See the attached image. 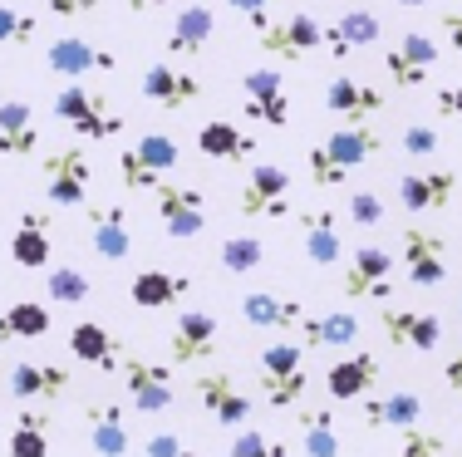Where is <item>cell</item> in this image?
<instances>
[{
  "instance_id": "6da1fadb",
  "label": "cell",
  "mask_w": 462,
  "mask_h": 457,
  "mask_svg": "<svg viewBox=\"0 0 462 457\" xmlns=\"http://www.w3.org/2000/svg\"><path fill=\"white\" fill-rule=\"evenodd\" d=\"M383 152V133L374 123H339L335 133H325L320 143L310 148V182L320 192L349 182V172L365 168L369 158Z\"/></svg>"
},
{
  "instance_id": "7a4b0ae2",
  "label": "cell",
  "mask_w": 462,
  "mask_h": 457,
  "mask_svg": "<svg viewBox=\"0 0 462 457\" xmlns=\"http://www.w3.org/2000/svg\"><path fill=\"white\" fill-rule=\"evenodd\" d=\"M54 118L60 123H69L79 138H89V143H114L118 133H124V114H118L114 104H108L104 89H89L84 79H64L60 94H54Z\"/></svg>"
},
{
  "instance_id": "3957f363",
  "label": "cell",
  "mask_w": 462,
  "mask_h": 457,
  "mask_svg": "<svg viewBox=\"0 0 462 457\" xmlns=\"http://www.w3.org/2000/svg\"><path fill=\"white\" fill-rule=\"evenodd\" d=\"M261 369V394L271 408H300L305 388H310V350L300 340H271L256 354Z\"/></svg>"
},
{
  "instance_id": "277c9868",
  "label": "cell",
  "mask_w": 462,
  "mask_h": 457,
  "mask_svg": "<svg viewBox=\"0 0 462 457\" xmlns=\"http://www.w3.org/2000/svg\"><path fill=\"white\" fill-rule=\"evenodd\" d=\"M251 30H256L261 50L281 64H295V59H310L315 50L325 45V25L310 15V10H291V15L271 20V15H251Z\"/></svg>"
},
{
  "instance_id": "5b68a950",
  "label": "cell",
  "mask_w": 462,
  "mask_h": 457,
  "mask_svg": "<svg viewBox=\"0 0 462 457\" xmlns=\"http://www.w3.org/2000/svg\"><path fill=\"white\" fill-rule=\"evenodd\" d=\"M178 162H182V148L168 133H148L134 148L118 152V182H124V192H152Z\"/></svg>"
},
{
  "instance_id": "8992f818",
  "label": "cell",
  "mask_w": 462,
  "mask_h": 457,
  "mask_svg": "<svg viewBox=\"0 0 462 457\" xmlns=\"http://www.w3.org/2000/svg\"><path fill=\"white\" fill-rule=\"evenodd\" d=\"M152 212H158L162 236H172V242H192V236H202V226H207V197H202V187H192V182H168L162 178L158 187H152Z\"/></svg>"
},
{
  "instance_id": "52a82bcc",
  "label": "cell",
  "mask_w": 462,
  "mask_h": 457,
  "mask_svg": "<svg viewBox=\"0 0 462 457\" xmlns=\"http://www.w3.org/2000/svg\"><path fill=\"white\" fill-rule=\"evenodd\" d=\"M236 212L246 222H266V216H291V172L281 162H251L246 182L236 192Z\"/></svg>"
},
{
  "instance_id": "ba28073f",
  "label": "cell",
  "mask_w": 462,
  "mask_h": 457,
  "mask_svg": "<svg viewBox=\"0 0 462 457\" xmlns=\"http://www.w3.org/2000/svg\"><path fill=\"white\" fill-rule=\"evenodd\" d=\"M339 296L345 300H393V256L389 246H355L349 266L339 276Z\"/></svg>"
},
{
  "instance_id": "9c48e42d",
  "label": "cell",
  "mask_w": 462,
  "mask_h": 457,
  "mask_svg": "<svg viewBox=\"0 0 462 457\" xmlns=\"http://www.w3.org/2000/svg\"><path fill=\"white\" fill-rule=\"evenodd\" d=\"M40 182H45V197L54 206H84L89 202V182H94V162L84 148H54L40 162Z\"/></svg>"
},
{
  "instance_id": "30bf717a",
  "label": "cell",
  "mask_w": 462,
  "mask_h": 457,
  "mask_svg": "<svg viewBox=\"0 0 462 457\" xmlns=\"http://www.w3.org/2000/svg\"><path fill=\"white\" fill-rule=\"evenodd\" d=\"M118 374H124L128 404H134L138 413H168L172 404H178V394H172V369L168 364H148L143 354H124Z\"/></svg>"
},
{
  "instance_id": "8fae6325",
  "label": "cell",
  "mask_w": 462,
  "mask_h": 457,
  "mask_svg": "<svg viewBox=\"0 0 462 457\" xmlns=\"http://www.w3.org/2000/svg\"><path fill=\"white\" fill-rule=\"evenodd\" d=\"M197 404L207 408V418H217L222 428H246L251 413H256V404H251V394L236 384L231 374H222V369H212V374H202L192 384Z\"/></svg>"
},
{
  "instance_id": "7c38bea8",
  "label": "cell",
  "mask_w": 462,
  "mask_h": 457,
  "mask_svg": "<svg viewBox=\"0 0 462 457\" xmlns=\"http://www.w3.org/2000/svg\"><path fill=\"white\" fill-rule=\"evenodd\" d=\"M403 270H409V280L418 290H433L448 280V242L438 232H428V226H403Z\"/></svg>"
},
{
  "instance_id": "4fadbf2b",
  "label": "cell",
  "mask_w": 462,
  "mask_h": 457,
  "mask_svg": "<svg viewBox=\"0 0 462 457\" xmlns=\"http://www.w3.org/2000/svg\"><path fill=\"white\" fill-rule=\"evenodd\" d=\"M379 324H383V340H389L393 350L433 354L438 344H443V320L428 315V310H413V305H383Z\"/></svg>"
},
{
  "instance_id": "5bb4252c",
  "label": "cell",
  "mask_w": 462,
  "mask_h": 457,
  "mask_svg": "<svg viewBox=\"0 0 462 457\" xmlns=\"http://www.w3.org/2000/svg\"><path fill=\"white\" fill-rule=\"evenodd\" d=\"M241 114L251 123H266V128L291 123V94H285V79L276 69H251L241 79Z\"/></svg>"
},
{
  "instance_id": "9a60e30c",
  "label": "cell",
  "mask_w": 462,
  "mask_h": 457,
  "mask_svg": "<svg viewBox=\"0 0 462 457\" xmlns=\"http://www.w3.org/2000/svg\"><path fill=\"white\" fill-rule=\"evenodd\" d=\"M457 197V172L453 168H409L399 178V206L413 216L423 212H443Z\"/></svg>"
},
{
  "instance_id": "2e32d148",
  "label": "cell",
  "mask_w": 462,
  "mask_h": 457,
  "mask_svg": "<svg viewBox=\"0 0 462 457\" xmlns=\"http://www.w3.org/2000/svg\"><path fill=\"white\" fill-rule=\"evenodd\" d=\"M217 334H222V324L212 310H182L168 334V359L172 364H207L217 354Z\"/></svg>"
},
{
  "instance_id": "e0dca14e",
  "label": "cell",
  "mask_w": 462,
  "mask_h": 457,
  "mask_svg": "<svg viewBox=\"0 0 462 457\" xmlns=\"http://www.w3.org/2000/svg\"><path fill=\"white\" fill-rule=\"evenodd\" d=\"M45 64L50 74L60 79H94V74H114L118 59L108 50H98L94 40H79V35H60L54 45H45Z\"/></svg>"
},
{
  "instance_id": "ac0fdd59",
  "label": "cell",
  "mask_w": 462,
  "mask_h": 457,
  "mask_svg": "<svg viewBox=\"0 0 462 457\" xmlns=\"http://www.w3.org/2000/svg\"><path fill=\"white\" fill-rule=\"evenodd\" d=\"M379 374H383L379 354H369V350H349V354H339L335 364L325 369V394L335 398V404H355V398L374 394Z\"/></svg>"
},
{
  "instance_id": "d6986e66",
  "label": "cell",
  "mask_w": 462,
  "mask_h": 457,
  "mask_svg": "<svg viewBox=\"0 0 462 457\" xmlns=\"http://www.w3.org/2000/svg\"><path fill=\"white\" fill-rule=\"evenodd\" d=\"M383 104H389V94H383L379 84L349 79V74H335V79L325 84V108L335 118H345V123H369V118L383 114Z\"/></svg>"
},
{
  "instance_id": "ffe728a7",
  "label": "cell",
  "mask_w": 462,
  "mask_h": 457,
  "mask_svg": "<svg viewBox=\"0 0 462 457\" xmlns=\"http://www.w3.org/2000/svg\"><path fill=\"white\" fill-rule=\"evenodd\" d=\"M433 64H438V45L423 30H409L399 45H389V54H383V74H389L393 89H418Z\"/></svg>"
},
{
  "instance_id": "44dd1931",
  "label": "cell",
  "mask_w": 462,
  "mask_h": 457,
  "mask_svg": "<svg viewBox=\"0 0 462 457\" xmlns=\"http://www.w3.org/2000/svg\"><path fill=\"white\" fill-rule=\"evenodd\" d=\"M74 384V374L64 364H40V359H20L15 369H10V398H20V404H54V398H64Z\"/></svg>"
},
{
  "instance_id": "7402d4cb",
  "label": "cell",
  "mask_w": 462,
  "mask_h": 457,
  "mask_svg": "<svg viewBox=\"0 0 462 457\" xmlns=\"http://www.w3.org/2000/svg\"><path fill=\"white\" fill-rule=\"evenodd\" d=\"M138 89H143V99H148V104L168 108V114H178V108L202 99V84H197L187 69H178V64H148L143 79H138Z\"/></svg>"
},
{
  "instance_id": "603a6c76",
  "label": "cell",
  "mask_w": 462,
  "mask_h": 457,
  "mask_svg": "<svg viewBox=\"0 0 462 457\" xmlns=\"http://www.w3.org/2000/svg\"><path fill=\"white\" fill-rule=\"evenodd\" d=\"M10 260L20 270H50L54 260V226L45 212H20L15 236H10Z\"/></svg>"
},
{
  "instance_id": "cb8c5ba5",
  "label": "cell",
  "mask_w": 462,
  "mask_h": 457,
  "mask_svg": "<svg viewBox=\"0 0 462 457\" xmlns=\"http://www.w3.org/2000/svg\"><path fill=\"white\" fill-rule=\"evenodd\" d=\"M84 438H89V448L98 457H128V448H134L124 408L108 404V398H94V404L84 408Z\"/></svg>"
},
{
  "instance_id": "d4e9b609",
  "label": "cell",
  "mask_w": 462,
  "mask_h": 457,
  "mask_svg": "<svg viewBox=\"0 0 462 457\" xmlns=\"http://www.w3.org/2000/svg\"><path fill=\"white\" fill-rule=\"evenodd\" d=\"M379 35H383V20L365 5H349L335 25H325V50H329V59H349L355 50L379 45Z\"/></svg>"
},
{
  "instance_id": "484cf974",
  "label": "cell",
  "mask_w": 462,
  "mask_h": 457,
  "mask_svg": "<svg viewBox=\"0 0 462 457\" xmlns=\"http://www.w3.org/2000/svg\"><path fill=\"white\" fill-rule=\"evenodd\" d=\"M187 296H192V276H182V270L148 266L128 280V300H134L138 310H168V305H178Z\"/></svg>"
},
{
  "instance_id": "4316f807",
  "label": "cell",
  "mask_w": 462,
  "mask_h": 457,
  "mask_svg": "<svg viewBox=\"0 0 462 457\" xmlns=\"http://www.w3.org/2000/svg\"><path fill=\"white\" fill-rule=\"evenodd\" d=\"M35 148H40L35 108L25 99H0V158L25 162V158H35Z\"/></svg>"
},
{
  "instance_id": "83f0119b",
  "label": "cell",
  "mask_w": 462,
  "mask_h": 457,
  "mask_svg": "<svg viewBox=\"0 0 462 457\" xmlns=\"http://www.w3.org/2000/svg\"><path fill=\"white\" fill-rule=\"evenodd\" d=\"M305 305L291 300V296H271V290H251V296H241V320L251 324V330H295L300 334L305 324Z\"/></svg>"
},
{
  "instance_id": "f1b7e54d",
  "label": "cell",
  "mask_w": 462,
  "mask_h": 457,
  "mask_svg": "<svg viewBox=\"0 0 462 457\" xmlns=\"http://www.w3.org/2000/svg\"><path fill=\"white\" fill-rule=\"evenodd\" d=\"M89 246L104 260H124L134 251V232H128V212L124 202H104L89 206Z\"/></svg>"
},
{
  "instance_id": "f546056e",
  "label": "cell",
  "mask_w": 462,
  "mask_h": 457,
  "mask_svg": "<svg viewBox=\"0 0 462 457\" xmlns=\"http://www.w3.org/2000/svg\"><path fill=\"white\" fill-rule=\"evenodd\" d=\"M300 246H305V260H310V266H335V260L345 256L335 206H315V212L300 216Z\"/></svg>"
},
{
  "instance_id": "4dcf8cb0",
  "label": "cell",
  "mask_w": 462,
  "mask_h": 457,
  "mask_svg": "<svg viewBox=\"0 0 462 457\" xmlns=\"http://www.w3.org/2000/svg\"><path fill=\"white\" fill-rule=\"evenodd\" d=\"M365 324L349 310H325V315H305L300 324V344L305 350H355Z\"/></svg>"
},
{
  "instance_id": "1f68e13d",
  "label": "cell",
  "mask_w": 462,
  "mask_h": 457,
  "mask_svg": "<svg viewBox=\"0 0 462 457\" xmlns=\"http://www.w3.org/2000/svg\"><path fill=\"white\" fill-rule=\"evenodd\" d=\"M423 394L418 388H389V394L369 398L365 404V428L379 433V428H418V418H423Z\"/></svg>"
},
{
  "instance_id": "d6a6232c",
  "label": "cell",
  "mask_w": 462,
  "mask_h": 457,
  "mask_svg": "<svg viewBox=\"0 0 462 457\" xmlns=\"http://www.w3.org/2000/svg\"><path fill=\"white\" fill-rule=\"evenodd\" d=\"M69 354L79 359V364L98 369V374H114V369L124 364V344H118L98 320H79V324H74V330H69Z\"/></svg>"
},
{
  "instance_id": "836d02e7",
  "label": "cell",
  "mask_w": 462,
  "mask_h": 457,
  "mask_svg": "<svg viewBox=\"0 0 462 457\" xmlns=\"http://www.w3.org/2000/svg\"><path fill=\"white\" fill-rule=\"evenodd\" d=\"M212 30H217L212 5H182L178 15H172V30H168V54L197 59V54L212 45Z\"/></svg>"
},
{
  "instance_id": "e575fe53",
  "label": "cell",
  "mask_w": 462,
  "mask_h": 457,
  "mask_svg": "<svg viewBox=\"0 0 462 457\" xmlns=\"http://www.w3.org/2000/svg\"><path fill=\"white\" fill-rule=\"evenodd\" d=\"M10 457H54V418L45 408H20L15 423H10V438H5Z\"/></svg>"
},
{
  "instance_id": "d590c367",
  "label": "cell",
  "mask_w": 462,
  "mask_h": 457,
  "mask_svg": "<svg viewBox=\"0 0 462 457\" xmlns=\"http://www.w3.org/2000/svg\"><path fill=\"white\" fill-rule=\"evenodd\" d=\"M197 152L212 158V162H241V158L256 152V138H251L246 128L226 123V118H212V123L197 128Z\"/></svg>"
},
{
  "instance_id": "8d00e7d4",
  "label": "cell",
  "mask_w": 462,
  "mask_h": 457,
  "mask_svg": "<svg viewBox=\"0 0 462 457\" xmlns=\"http://www.w3.org/2000/svg\"><path fill=\"white\" fill-rule=\"evenodd\" d=\"M50 310L40 300H15L0 310V344H15V340H45L50 334Z\"/></svg>"
},
{
  "instance_id": "74e56055",
  "label": "cell",
  "mask_w": 462,
  "mask_h": 457,
  "mask_svg": "<svg viewBox=\"0 0 462 457\" xmlns=\"http://www.w3.org/2000/svg\"><path fill=\"white\" fill-rule=\"evenodd\" d=\"M300 448L305 457H339V423L335 408H300Z\"/></svg>"
},
{
  "instance_id": "f35d334b",
  "label": "cell",
  "mask_w": 462,
  "mask_h": 457,
  "mask_svg": "<svg viewBox=\"0 0 462 457\" xmlns=\"http://www.w3.org/2000/svg\"><path fill=\"white\" fill-rule=\"evenodd\" d=\"M217 260H222L226 276H251V270L266 266V242H261V236H251V232L226 236L222 251H217Z\"/></svg>"
},
{
  "instance_id": "ab89813d",
  "label": "cell",
  "mask_w": 462,
  "mask_h": 457,
  "mask_svg": "<svg viewBox=\"0 0 462 457\" xmlns=\"http://www.w3.org/2000/svg\"><path fill=\"white\" fill-rule=\"evenodd\" d=\"M45 296L60 305H84L94 296V280L84 276L79 266H50L45 270Z\"/></svg>"
},
{
  "instance_id": "60d3db41",
  "label": "cell",
  "mask_w": 462,
  "mask_h": 457,
  "mask_svg": "<svg viewBox=\"0 0 462 457\" xmlns=\"http://www.w3.org/2000/svg\"><path fill=\"white\" fill-rule=\"evenodd\" d=\"M226 457H291V448H285L281 438H271V433L261 428H236V438H231V452Z\"/></svg>"
},
{
  "instance_id": "b9f144b4",
  "label": "cell",
  "mask_w": 462,
  "mask_h": 457,
  "mask_svg": "<svg viewBox=\"0 0 462 457\" xmlns=\"http://www.w3.org/2000/svg\"><path fill=\"white\" fill-rule=\"evenodd\" d=\"M35 40V15L20 5H0V50H20Z\"/></svg>"
},
{
  "instance_id": "7bdbcfd3",
  "label": "cell",
  "mask_w": 462,
  "mask_h": 457,
  "mask_svg": "<svg viewBox=\"0 0 462 457\" xmlns=\"http://www.w3.org/2000/svg\"><path fill=\"white\" fill-rule=\"evenodd\" d=\"M349 226H365V232H374V226H383V216H389V202L379 197V192H349Z\"/></svg>"
},
{
  "instance_id": "ee69618b",
  "label": "cell",
  "mask_w": 462,
  "mask_h": 457,
  "mask_svg": "<svg viewBox=\"0 0 462 457\" xmlns=\"http://www.w3.org/2000/svg\"><path fill=\"white\" fill-rule=\"evenodd\" d=\"M399 457H448V443H443V433L403 428V438H399Z\"/></svg>"
},
{
  "instance_id": "f6af8a7d",
  "label": "cell",
  "mask_w": 462,
  "mask_h": 457,
  "mask_svg": "<svg viewBox=\"0 0 462 457\" xmlns=\"http://www.w3.org/2000/svg\"><path fill=\"white\" fill-rule=\"evenodd\" d=\"M399 148H403V158H433V152L443 148V138H438L433 123H409L399 133Z\"/></svg>"
},
{
  "instance_id": "bcb514c9",
  "label": "cell",
  "mask_w": 462,
  "mask_h": 457,
  "mask_svg": "<svg viewBox=\"0 0 462 457\" xmlns=\"http://www.w3.org/2000/svg\"><path fill=\"white\" fill-rule=\"evenodd\" d=\"M143 457H197V448H187L182 433H148Z\"/></svg>"
},
{
  "instance_id": "7dc6e473",
  "label": "cell",
  "mask_w": 462,
  "mask_h": 457,
  "mask_svg": "<svg viewBox=\"0 0 462 457\" xmlns=\"http://www.w3.org/2000/svg\"><path fill=\"white\" fill-rule=\"evenodd\" d=\"M433 104L443 118H462V84H443V89L433 94Z\"/></svg>"
},
{
  "instance_id": "c3c4849f",
  "label": "cell",
  "mask_w": 462,
  "mask_h": 457,
  "mask_svg": "<svg viewBox=\"0 0 462 457\" xmlns=\"http://www.w3.org/2000/svg\"><path fill=\"white\" fill-rule=\"evenodd\" d=\"M45 5H50V15L74 20V15H94V10H98V0H45Z\"/></svg>"
},
{
  "instance_id": "681fc988",
  "label": "cell",
  "mask_w": 462,
  "mask_h": 457,
  "mask_svg": "<svg viewBox=\"0 0 462 457\" xmlns=\"http://www.w3.org/2000/svg\"><path fill=\"white\" fill-rule=\"evenodd\" d=\"M438 25H443L448 45H453V50L462 54V10H443V15H438Z\"/></svg>"
},
{
  "instance_id": "f907efd6",
  "label": "cell",
  "mask_w": 462,
  "mask_h": 457,
  "mask_svg": "<svg viewBox=\"0 0 462 457\" xmlns=\"http://www.w3.org/2000/svg\"><path fill=\"white\" fill-rule=\"evenodd\" d=\"M443 384H448V394H457V398H462V350L448 354V364H443Z\"/></svg>"
},
{
  "instance_id": "816d5d0a",
  "label": "cell",
  "mask_w": 462,
  "mask_h": 457,
  "mask_svg": "<svg viewBox=\"0 0 462 457\" xmlns=\"http://www.w3.org/2000/svg\"><path fill=\"white\" fill-rule=\"evenodd\" d=\"M231 10H241V15H271V5H285V0H226Z\"/></svg>"
},
{
  "instance_id": "f5cc1de1",
  "label": "cell",
  "mask_w": 462,
  "mask_h": 457,
  "mask_svg": "<svg viewBox=\"0 0 462 457\" xmlns=\"http://www.w3.org/2000/svg\"><path fill=\"white\" fill-rule=\"evenodd\" d=\"M162 5H168V0H128V10H138V15L143 10H162Z\"/></svg>"
},
{
  "instance_id": "db71d44e",
  "label": "cell",
  "mask_w": 462,
  "mask_h": 457,
  "mask_svg": "<svg viewBox=\"0 0 462 457\" xmlns=\"http://www.w3.org/2000/svg\"><path fill=\"white\" fill-rule=\"evenodd\" d=\"M393 5H403V10H423V5H433V0H393Z\"/></svg>"
},
{
  "instance_id": "11a10c76",
  "label": "cell",
  "mask_w": 462,
  "mask_h": 457,
  "mask_svg": "<svg viewBox=\"0 0 462 457\" xmlns=\"http://www.w3.org/2000/svg\"><path fill=\"white\" fill-rule=\"evenodd\" d=\"M457 310H462V296H457Z\"/></svg>"
}]
</instances>
